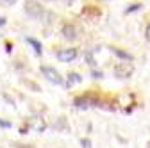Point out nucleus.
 Wrapping results in <instances>:
<instances>
[{
    "label": "nucleus",
    "mask_w": 150,
    "mask_h": 148,
    "mask_svg": "<svg viewBox=\"0 0 150 148\" xmlns=\"http://www.w3.org/2000/svg\"><path fill=\"white\" fill-rule=\"evenodd\" d=\"M23 9H25V14L29 18H32V20H41L43 14H45L43 6L40 2H36V0H27L25 6H23Z\"/></svg>",
    "instance_id": "nucleus-1"
},
{
    "label": "nucleus",
    "mask_w": 150,
    "mask_h": 148,
    "mask_svg": "<svg viewBox=\"0 0 150 148\" xmlns=\"http://www.w3.org/2000/svg\"><path fill=\"white\" fill-rule=\"evenodd\" d=\"M27 128H30V130H34V132H45L47 121L40 114H32V116L27 118Z\"/></svg>",
    "instance_id": "nucleus-2"
},
{
    "label": "nucleus",
    "mask_w": 150,
    "mask_h": 148,
    "mask_svg": "<svg viewBox=\"0 0 150 148\" xmlns=\"http://www.w3.org/2000/svg\"><path fill=\"white\" fill-rule=\"evenodd\" d=\"M112 73L118 79H129L134 73V66H132V63H118L115 66V70H112Z\"/></svg>",
    "instance_id": "nucleus-3"
},
{
    "label": "nucleus",
    "mask_w": 150,
    "mask_h": 148,
    "mask_svg": "<svg viewBox=\"0 0 150 148\" xmlns=\"http://www.w3.org/2000/svg\"><path fill=\"white\" fill-rule=\"evenodd\" d=\"M41 70V73L45 75V79L48 80V82H52V84H63L64 80H63V77H61V73L55 70V68H52V66H41L40 68Z\"/></svg>",
    "instance_id": "nucleus-4"
},
{
    "label": "nucleus",
    "mask_w": 150,
    "mask_h": 148,
    "mask_svg": "<svg viewBox=\"0 0 150 148\" xmlns=\"http://www.w3.org/2000/svg\"><path fill=\"white\" fill-rule=\"evenodd\" d=\"M61 32H63V36H64L68 41L79 39V29L75 27V25H71V23H64L63 29H61Z\"/></svg>",
    "instance_id": "nucleus-5"
},
{
    "label": "nucleus",
    "mask_w": 150,
    "mask_h": 148,
    "mask_svg": "<svg viewBox=\"0 0 150 148\" xmlns=\"http://www.w3.org/2000/svg\"><path fill=\"white\" fill-rule=\"evenodd\" d=\"M55 55H57V59L63 61V63H71L75 57H77V48H63Z\"/></svg>",
    "instance_id": "nucleus-6"
},
{
    "label": "nucleus",
    "mask_w": 150,
    "mask_h": 148,
    "mask_svg": "<svg viewBox=\"0 0 150 148\" xmlns=\"http://www.w3.org/2000/svg\"><path fill=\"white\" fill-rule=\"evenodd\" d=\"M75 105L77 107H91V105H97V100H93L89 97H79V98H75Z\"/></svg>",
    "instance_id": "nucleus-7"
},
{
    "label": "nucleus",
    "mask_w": 150,
    "mask_h": 148,
    "mask_svg": "<svg viewBox=\"0 0 150 148\" xmlns=\"http://www.w3.org/2000/svg\"><path fill=\"white\" fill-rule=\"evenodd\" d=\"M79 82H82V77L79 75V73H68V80H66V87H71V86H75V84H79Z\"/></svg>",
    "instance_id": "nucleus-8"
},
{
    "label": "nucleus",
    "mask_w": 150,
    "mask_h": 148,
    "mask_svg": "<svg viewBox=\"0 0 150 148\" xmlns=\"http://www.w3.org/2000/svg\"><path fill=\"white\" fill-rule=\"evenodd\" d=\"M25 41L34 48V52L38 54V55H41V43L38 41V39H34V38H25Z\"/></svg>",
    "instance_id": "nucleus-9"
},
{
    "label": "nucleus",
    "mask_w": 150,
    "mask_h": 148,
    "mask_svg": "<svg viewBox=\"0 0 150 148\" xmlns=\"http://www.w3.org/2000/svg\"><path fill=\"white\" fill-rule=\"evenodd\" d=\"M111 52L116 54L118 57H122V59H125V61H132V55L127 54V52H123V50H120V48H111Z\"/></svg>",
    "instance_id": "nucleus-10"
},
{
    "label": "nucleus",
    "mask_w": 150,
    "mask_h": 148,
    "mask_svg": "<svg viewBox=\"0 0 150 148\" xmlns=\"http://www.w3.org/2000/svg\"><path fill=\"white\" fill-rule=\"evenodd\" d=\"M54 128H55V130H64V132H68V125H66V120H64V118H59V121H55Z\"/></svg>",
    "instance_id": "nucleus-11"
},
{
    "label": "nucleus",
    "mask_w": 150,
    "mask_h": 148,
    "mask_svg": "<svg viewBox=\"0 0 150 148\" xmlns=\"http://www.w3.org/2000/svg\"><path fill=\"white\" fill-rule=\"evenodd\" d=\"M81 144H82L84 148H89V146H91V143H89L88 139H81Z\"/></svg>",
    "instance_id": "nucleus-12"
},
{
    "label": "nucleus",
    "mask_w": 150,
    "mask_h": 148,
    "mask_svg": "<svg viewBox=\"0 0 150 148\" xmlns=\"http://www.w3.org/2000/svg\"><path fill=\"white\" fill-rule=\"evenodd\" d=\"M14 2V0H0V4H2V6H11Z\"/></svg>",
    "instance_id": "nucleus-13"
},
{
    "label": "nucleus",
    "mask_w": 150,
    "mask_h": 148,
    "mask_svg": "<svg viewBox=\"0 0 150 148\" xmlns=\"http://www.w3.org/2000/svg\"><path fill=\"white\" fill-rule=\"evenodd\" d=\"M138 7H139V4H134V6H132V7H129V9H127V11H125V13H130V11H136V9H138Z\"/></svg>",
    "instance_id": "nucleus-14"
},
{
    "label": "nucleus",
    "mask_w": 150,
    "mask_h": 148,
    "mask_svg": "<svg viewBox=\"0 0 150 148\" xmlns=\"http://www.w3.org/2000/svg\"><path fill=\"white\" fill-rule=\"evenodd\" d=\"M145 36H146V39H148V41H150V25H148V27H146V30H145Z\"/></svg>",
    "instance_id": "nucleus-15"
},
{
    "label": "nucleus",
    "mask_w": 150,
    "mask_h": 148,
    "mask_svg": "<svg viewBox=\"0 0 150 148\" xmlns=\"http://www.w3.org/2000/svg\"><path fill=\"white\" fill-rule=\"evenodd\" d=\"M0 127H6V128H7V127H11V123H7V121H2V120H0Z\"/></svg>",
    "instance_id": "nucleus-16"
},
{
    "label": "nucleus",
    "mask_w": 150,
    "mask_h": 148,
    "mask_svg": "<svg viewBox=\"0 0 150 148\" xmlns=\"http://www.w3.org/2000/svg\"><path fill=\"white\" fill-rule=\"evenodd\" d=\"M6 25V20H4V18H0V27H4Z\"/></svg>",
    "instance_id": "nucleus-17"
},
{
    "label": "nucleus",
    "mask_w": 150,
    "mask_h": 148,
    "mask_svg": "<svg viewBox=\"0 0 150 148\" xmlns=\"http://www.w3.org/2000/svg\"><path fill=\"white\" fill-rule=\"evenodd\" d=\"M63 2H64V4H66V6H70V4H71V2H73V0H63Z\"/></svg>",
    "instance_id": "nucleus-18"
}]
</instances>
